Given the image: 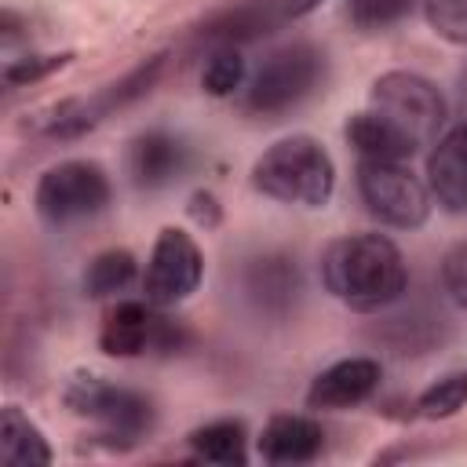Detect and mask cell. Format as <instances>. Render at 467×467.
I'll list each match as a JSON object with an SVG mask.
<instances>
[{"label":"cell","mask_w":467,"mask_h":467,"mask_svg":"<svg viewBox=\"0 0 467 467\" xmlns=\"http://www.w3.org/2000/svg\"><path fill=\"white\" fill-rule=\"evenodd\" d=\"M325 288L350 310L372 314L398 303L409 288V266L401 248L383 234H350L321 255Z\"/></svg>","instance_id":"obj_1"},{"label":"cell","mask_w":467,"mask_h":467,"mask_svg":"<svg viewBox=\"0 0 467 467\" xmlns=\"http://www.w3.org/2000/svg\"><path fill=\"white\" fill-rule=\"evenodd\" d=\"M252 186L281 204L321 208L336 193V164L310 135H285L266 146L252 164Z\"/></svg>","instance_id":"obj_2"},{"label":"cell","mask_w":467,"mask_h":467,"mask_svg":"<svg viewBox=\"0 0 467 467\" xmlns=\"http://www.w3.org/2000/svg\"><path fill=\"white\" fill-rule=\"evenodd\" d=\"M62 401L73 416L95 423V441L106 449H135L142 438H150L157 412L153 401L124 383H113L95 372H77L62 387Z\"/></svg>","instance_id":"obj_3"},{"label":"cell","mask_w":467,"mask_h":467,"mask_svg":"<svg viewBox=\"0 0 467 467\" xmlns=\"http://www.w3.org/2000/svg\"><path fill=\"white\" fill-rule=\"evenodd\" d=\"M368 109L383 117L398 135H405L416 150L431 146L445 124V95L434 80L412 69H390L372 80Z\"/></svg>","instance_id":"obj_4"},{"label":"cell","mask_w":467,"mask_h":467,"mask_svg":"<svg viewBox=\"0 0 467 467\" xmlns=\"http://www.w3.org/2000/svg\"><path fill=\"white\" fill-rule=\"evenodd\" d=\"M325 80V55L314 44H285L255 69L244 109L259 117H281L296 109L303 99H310Z\"/></svg>","instance_id":"obj_5"},{"label":"cell","mask_w":467,"mask_h":467,"mask_svg":"<svg viewBox=\"0 0 467 467\" xmlns=\"http://www.w3.org/2000/svg\"><path fill=\"white\" fill-rule=\"evenodd\" d=\"M109 204V175L95 161H58L33 190V208L47 226H73L95 219Z\"/></svg>","instance_id":"obj_6"},{"label":"cell","mask_w":467,"mask_h":467,"mask_svg":"<svg viewBox=\"0 0 467 467\" xmlns=\"http://www.w3.org/2000/svg\"><path fill=\"white\" fill-rule=\"evenodd\" d=\"M358 193L365 208L394 230H416L431 215V190L405 168V161H361Z\"/></svg>","instance_id":"obj_7"},{"label":"cell","mask_w":467,"mask_h":467,"mask_svg":"<svg viewBox=\"0 0 467 467\" xmlns=\"http://www.w3.org/2000/svg\"><path fill=\"white\" fill-rule=\"evenodd\" d=\"M150 299H120L99 328V347L109 358H139V354H175L186 343L182 325L157 314Z\"/></svg>","instance_id":"obj_8"},{"label":"cell","mask_w":467,"mask_h":467,"mask_svg":"<svg viewBox=\"0 0 467 467\" xmlns=\"http://www.w3.org/2000/svg\"><path fill=\"white\" fill-rule=\"evenodd\" d=\"M201 277H204V255L197 241L179 226H164L153 241V252L142 274V296L164 310V306L190 299Z\"/></svg>","instance_id":"obj_9"},{"label":"cell","mask_w":467,"mask_h":467,"mask_svg":"<svg viewBox=\"0 0 467 467\" xmlns=\"http://www.w3.org/2000/svg\"><path fill=\"white\" fill-rule=\"evenodd\" d=\"M241 292H244L248 306L259 317L285 321L299 306L303 274H299V266H296V259L288 252H263V255H252L244 263V270H241Z\"/></svg>","instance_id":"obj_10"},{"label":"cell","mask_w":467,"mask_h":467,"mask_svg":"<svg viewBox=\"0 0 467 467\" xmlns=\"http://www.w3.org/2000/svg\"><path fill=\"white\" fill-rule=\"evenodd\" d=\"M186 168H190V146L164 128L139 131L124 150V171L139 190H164L175 179H182Z\"/></svg>","instance_id":"obj_11"},{"label":"cell","mask_w":467,"mask_h":467,"mask_svg":"<svg viewBox=\"0 0 467 467\" xmlns=\"http://www.w3.org/2000/svg\"><path fill=\"white\" fill-rule=\"evenodd\" d=\"M383 368L376 358H343L321 368L306 387V409H350L379 390Z\"/></svg>","instance_id":"obj_12"},{"label":"cell","mask_w":467,"mask_h":467,"mask_svg":"<svg viewBox=\"0 0 467 467\" xmlns=\"http://www.w3.org/2000/svg\"><path fill=\"white\" fill-rule=\"evenodd\" d=\"M255 449L266 463L274 467H296V463H310L325 452V431L317 420L299 416V412H277L263 423Z\"/></svg>","instance_id":"obj_13"},{"label":"cell","mask_w":467,"mask_h":467,"mask_svg":"<svg viewBox=\"0 0 467 467\" xmlns=\"http://www.w3.org/2000/svg\"><path fill=\"white\" fill-rule=\"evenodd\" d=\"M427 190L445 212H467V124L449 128L434 142L427 157Z\"/></svg>","instance_id":"obj_14"},{"label":"cell","mask_w":467,"mask_h":467,"mask_svg":"<svg viewBox=\"0 0 467 467\" xmlns=\"http://www.w3.org/2000/svg\"><path fill=\"white\" fill-rule=\"evenodd\" d=\"M372 339L383 343L387 350H394L398 358H416V354L434 350L445 339V317L434 310H423V306L405 310V314H390V317L376 321Z\"/></svg>","instance_id":"obj_15"},{"label":"cell","mask_w":467,"mask_h":467,"mask_svg":"<svg viewBox=\"0 0 467 467\" xmlns=\"http://www.w3.org/2000/svg\"><path fill=\"white\" fill-rule=\"evenodd\" d=\"M277 22L270 4H237V7H223L215 11L201 29H197V44L208 47H241L263 33H270Z\"/></svg>","instance_id":"obj_16"},{"label":"cell","mask_w":467,"mask_h":467,"mask_svg":"<svg viewBox=\"0 0 467 467\" xmlns=\"http://www.w3.org/2000/svg\"><path fill=\"white\" fill-rule=\"evenodd\" d=\"M0 460L7 467H44V463H51V445H47L44 431L18 405H4V416H0Z\"/></svg>","instance_id":"obj_17"},{"label":"cell","mask_w":467,"mask_h":467,"mask_svg":"<svg viewBox=\"0 0 467 467\" xmlns=\"http://www.w3.org/2000/svg\"><path fill=\"white\" fill-rule=\"evenodd\" d=\"M347 142L358 150L361 161H405L416 153V146L372 109H361L347 120Z\"/></svg>","instance_id":"obj_18"},{"label":"cell","mask_w":467,"mask_h":467,"mask_svg":"<svg viewBox=\"0 0 467 467\" xmlns=\"http://www.w3.org/2000/svg\"><path fill=\"white\" fill-rule=\"evenodd\" d=\"M186 445L197 460L219 467H244L248 463V434L241 420H212L186 434Z\"/></svg>","instance_id":"obj_19"},{"label":"cell","mask_w":467,"mask_h":467,"mask_svg":"<svg viewBox=\"0 0 467 467\" xmlns=\"http://www.w3.org/2000/svg\"><path fill=\"white\" fill-rule=\"evenodd\" d=\"M139 277V263L128 248H106L99 252L84 270V296L88 299H109L124 292Z\"/></svg>","instance_id":"obj_20"},{"label":"cell","mask_w":467,"mask_h":467,"mask_svg":"<svg viewBox=\"0 0 467 467\" xmlns=\"http://www.w3.org/2000/svg\"><path fill=\"white\" fill-rule=\"evenodd\" d=\"M467 405V368L445 372L416 398V416L423 420H449Z\"/></svg>","instance_id":"obj_21"},{"label":"cell","mask_w":467,"mask_h":467,"mask_svg":"<svg viewBox=\"0 0 467 467\" xmlns=\"http://www.w3.org/2000/svg\"><path fill=\"white\" fill-rule=\"evenodd\" d=\"M241 80H244L241 47H212V55L204 62V73H201V88L215 99H226L241 88Z\"/></svg>","instance_id":"obj_22"},{"label":"cell","mask_w":467,"mask_h":467,"mask_svg":"<svg viewBox=\"0 0 467 467\" xmlns=\"http://www.w3.org/2000/svg\"><path fill=\"white\" fill-rule=\"evenodd\" d=\"M416 0H347V18L361 33H379L394 22H401L412 11Z\"/></svg>","instance_id":"obj_23"},{"label":"cell","mask_w":467,"mask_h":467,"mask_svg":"<svg viewBox=\"0 0 467 467\" xmlns=\"http://www.w3.org/2000/svg\"><path fill=\"white\" fill-rule=\"evenodd\" d=\"M69 58H73V51H51V55H22V58H11L7 66H4V84L7 88H26V84H36V80H44V77H51L55 69H62V66H69Z\"/></svg>","instance_id":"obj_24"},{"label":"cell","mask_w":467,"mask_h":467,"mask_svg":"<svg viewBox=\"0 0 467 467\" xmlns=\"http://www.w3.org/2000/svg\"><path fill=\"white\" fill-rule=\"evenodd\" d=\"M423 18L441 40L467 44V0H423Z\"/></svg>","instance_id":"obj_25"},{"label":"cell","mask_w":467,"mask_h":467,"mask_svg":"<svg viewBox=\"0 0 467 467\" xmlns=\"http://www.w3.org/2000/svg\"><path fill=\"white\" fill-rule=\"evenodd\" d=\"M438 277H441L445 296H449L460 310H467V241H463V244H452V248L445 252V259H441V266H438Z\"/></svg>","instance_id":"obj_26"},{"label":"cell","mask_w":467,"mask_h":467,"mask_svg":"<svg viewBox=\"0 0 467 467\" xmlns=\"http://www.w3.org/2000/svg\"><path fill=\"white\" fill-rule=\"evenodd\" d=\"M186 212H190V219H193L197 226H204V230H212V226H219V219H223V208H219V197H215L212 190H197V193L190 197V204H186Z\"/></svg>","instance_id":"obj_27"},{"label":"cell","mask_w":467,"mask_h":467,"mask_svg":"<svg viewBox=\"0 0 467 467\" xmlns=\"http://www.w3.org/2000/svg\"><path fill=\"white\" fill-rule=\"evenodd\" d=\"M321 0H288V15L292 18H299V15H306V11H314Z\"/></svg>","instance_id":"obj_28"}]
</instances>
